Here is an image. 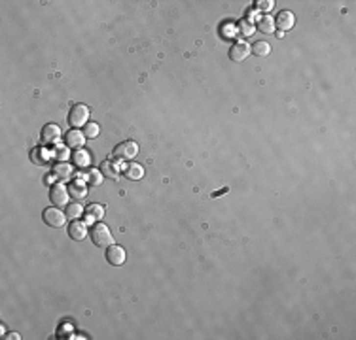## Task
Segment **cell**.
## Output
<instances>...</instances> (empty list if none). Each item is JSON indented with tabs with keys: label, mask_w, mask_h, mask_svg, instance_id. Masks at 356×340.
Instances as JSON below:
<instances>
[{
	"label": "cell",
	"mask_w": 356,
	"mask_h": 340,
	"mask_svg": "<svg viewBox=\"0 0 356 340\" xmlns=\"http://www.w3.org/2000/svg\"><path fill=\"white\" fill-rule=\"evenodd\" d=\"M99 170L102 172V176L108 178V180H118V176H119V167L116 165L114 161H104Z\"/></svg>",
	"instance_id": "9a60e30c"
},
{
	"label": "cell",
	"mask_w": 356,
	"mask_h": 340,
	"mask_svg": "<svg viewBox=\"0 0 356 340\" xmlns=\"http://www.w3.org/2000/svg\"><path fill=\"white\" fill-rule=\"evenodd\" d=\"M40 138H42L44 146H57L59 140H61V128L53 123H47V125H44Z\"/></svg>",
	"instance_id": "8992f818"
},
{
	"label": "cell",
	"mask_w": 356,
	"mask_h": 340,
	"mask_svg": "<svg viewBox=\"0 0 356 340\" xmlns=\"http://www.w3.org/2000/svg\"><path fill=\"white\" fill-rule=\"evenodd\" d=\"M67 200H69V189L63 184L51 185V189H49V202L55 208H61V206H67Z\"/></svg>",
	"instance_id": "5b68a950"
},
{
	"label": "cell",
	"mask_w": 356,
	"mask_h": 340,
	"mask_svg": "<svg viewBox=\"0 0 356 340\" xmlns=\"http://www.w3.org/2000/svg\"><path fill=\"white\" fill-rule=\"evenodd\" d=\"M258 10H263V12H269L271 8L275 6L273 4V0H260V2H256Z\"/></svg>",
	"instance_id": "484cf974"
},
{
	"label": "cell",
	"mask_w": 356,
	"mask_h": 340,
	"mask_svg": "<svg viewBox=\"0 0 356 340\" xmlns=\"http://www.w3.org/2000/svg\"><path fill=\"white\" fill-rule=\"evenodd\" d=\"M239 34H242V36H250V34H254V23L252 21H248V19H241L239 21Z\"/></svg>",
	"instance_id": "603a6c76"
},
{
	"label": "cell",
	"mask_w": 356,
	"mask_h": 340,
	"mask_svg": "<svg viewBox=\"0 0 356 340\" xmlns=\"http://www.w3.org/2000/svg\"><path fill=\"white\" fill-rule=\"evenodd\" d=\"M87 117H89V108L84 106V104H74L71 108V112H69L67 121H69V125L72 128L84 127V125H87Z\"/></svg>",
	"instance_id": "7a4b0ae2"
},
{
	"label": "cell",
	"mask_w": 356,
	"mask_h": 340,
	"mask_svg": "<svg viewBox=\"0 0 356 340\" xmlns=\"http://www.w3.org/2000/svg\"><path fill=\"white\" fill-rule=\"evenodd\" d=\"M84 136H86L87 140L97 138L99 136V125L97 123H87V125H84Z\"/></svg>",
	"instance_id": "d4e9b609"
},
{
	"label": "cell",
	"mask_w": 356,
	"mask_h": 340,
	"mask_svg": "<svg viewBox=\"0 0 356 340\" xmlns=\"http://www.w3.org/2000/svg\"><path fill=\"white\" fill-rule=\"evenodd\" d=\"M72 165L76 167V169H87L89 165H91V155L84 151V149H76L74 153H72Z\"/></svg>",
	"instance_id": "4fadbf2b"
},
{
	"label": "cell",
	"mask_w": 356,
	"mask_h": 340,
	"mask_svg": "<svg viewBox=\"0 0 356 340\" xmlns=\"http://www.w3.org/2000/svg\"><path fill=\"white\" fill-rule=\"evenodd\" d=\"M86 213H87V219H89V221H99V219L104 217V208H102L100 204H89Z\"/></svg>",
	"instance_id": "d6986e66"
},
{
	"label": "cell",
	"mask_w": 356,
	"mask_h": 340,
	"mask_svg": "<svg viewBox=\"0 0 356 340\" xmlns=\"http://www.w3.org/2000/svg\"><path fill=\"white\" fill-rule=\"evenodd\" d=\"M49 157H51V153H47V151L42 149V148H34V149L30 151V161H32L36 167H47Z\"/></svg>",
	"instance_id": "5bb4252c"
},
{
	"label": "cell",
	"mask_w": 356,
	"mask_h": 340,
	"mask_svg": "<svg viewBox=\"0 0 356 340\" xmlns=\"http://www.w3.org/2000/svg\"><path fill=\"white\" fill-rule=\"evenodd\" d=\"M82 210H84V208H82L80 202H72V204H67V206H65V215L71 217V219H76V217L82 213Z\"/></svg>",
	"instance_id": "7402d4cb"
},
{
	"label": "cell",
	"mask_w": 356,
	"mask_h": 340,
	"mask_svg": "<svg viewBox=\"0 0 356 340\" xmlns=\"http://www.w3.org/2000/svg\"><path fill=\"white\" fill-rule=\"evenodd\" d=\"M6 339H19V335H17V333H12V335H8V337H6Z\"/></svg>",
	"instance_id": "4316f807"
},
{
	"label": "cell",
	"mask_w": 356,
	"mask_h": 340,
	"mask_svg": "<svg viewBox=\"0 0 356 340\" xmlns=\"http://www.w3.org/2000/svg\"><path fill=\"white\" fill-rule=\"evenodd\" d=\"M69 236H71L72 240L82 242L87 236V225L84 223V221H76V219H72V223L69 225Z\"/></svg>",
	"instance_id": "8fae6325"
},
{
	"label": "cell",
	"mask_w": 356,
	"mask_h": 340,
	"mask_svg": "<svg viewBox=\"0 0 356 340\" xmlns=\"http://www.w3.org/2000/svg\"><path fill=\"white\" fill-rule=\"evenodd\" d=\"M104 257H106V261H108L112 267H119V265L125 263V250H123L121 246H108Z\"/></svg>",
	"instance_id": "52a82bcc"
},
{
	"label": "cell",
	"mask_w": 356,
	"mask_h": 340,
	"mask_svg": "<svg viewBox=\"0 0 356 340\" xmlns=\"http://www.w3.org/2000/svg\"><path fill=\"white\" fill-rule=\"evenodd\" d=\"M89 236H91V242L97 246V248H104V246H110L112 244V233L110 229L102 223H95L89 231Z\"/></svg>",
	"instance_id": "6da1fadb"
},
{
	"label": "cell",
	"mask_w": 356,
	"mask_h": 340,
	"mask_svg": "<svg viewBox=\"0 0 356 340\" xmlns=\"http://www.w3.org/2000/svg\"><path fill=\"white\" fill-rule=\"evenodd\" d=\"M51 155L55 157L59 163H65L69 157H72L71 153H69V148H67V146H55V149H53Z\"/></svg>",
	"instance_id": "cb8c5ba5"
},
{
	"label": "cell",
	"mask_w": 356,
	"mask_h": 340,
	"mask_svg": "<svg viewBox=\"0 0 356 340\" xmlns=\"http://www.w3.org/2000/svg\"><path fill=\"white\" fill-rule=\"evenodd\" d=\"M275 27L279 28L281 32H286V30H290V28L294 27V23H296V19H294V14L292 12H288V10H283L281 14L277 15L275 19Z\"/></svg>",
	"instance_id": "9c48e42d"
},
{
	"label": "cell",
	"mask_w": 356,
	"mask_h": 340,
	"mask_svg": "<svg viewBox=\"0 0 356 340\" xmlns=\"http://www.w3.org/2000/svg\"><path fill=\"white\" fill-rule=\"evenodd\" d=\"M84 142H86L84 132H80V130H76V128H71V130L65 134V146H67V148H72V149H82Z\"/></svg>",
	"instance_id": "30bf717a"
},
{
	"label": "cell",
	"mask_w": 356,
	"mask_h": 340,
	"mask_svg": "<svg viewBox=\"0 0 356 340\" xmlns=\"http://www.w3.org/2000/svg\"><path fill=\"white\" fill-rule=\"evenodd\" d=\"M42 219H44V223H46L47 227H51V229H59V227L65 225V219H67V215L61 212L59 208L51 206V208H46V210H44Z\"/></svg>",
	"instance_id": "277c9868"
},
{
	"label": "cell",
	"mask_w": 356,
	"mask_h": 340,
	"mask_svg": "<svg viewBox=\"0 0 356 340\" xmlns=\"http://www.w3.org/2000/svg\"><path fill=\"white\" fill-rule=\"evenodd\" d=\"M250 51H252L256 57H267L271 53V45L267 42H263V40H258V42H254V45L250 47Z\"/></svg>",
	"instance_id": "ffe728a7"
},
{
	"label": "cell",
	"mask_w": 356,
	"mask_h": 340,
	"mask_svg": "<svg viewBox=\"0 0 356 340\" xmlns=\"http://www.w3.org/2000/svg\"><path fill=\"white\" fill-rule=\"evenodd\" d=\"M123 176L127 178V180H141L144 176V170H142V167L141 165H129V167H125L123 169Z\"/></svg>",
	"instance_id": "ac0fdd59"
},
{
	"label": "cell",
	"mask_w": 356,
	"mask_h": 340,
	"mask_svg": "<svg viewBox=\"0 0 356 340\" xmlns=\"http://www.w3.org/2000/svg\"><path fill=\"white\" fill-rule=\"evenodd\" d=\"M102 178H104L102 172H100V170H95V169H91L86 174V182H87V185H91V187H97V185L102 184Z\"/></svg>",
	"instance_id": "44dd1931"
},
{
	"label": "cell",
	"mask_w": 356,
	"mask_h": 340,
	"mask_svg": "<svg viewBox=\"0 0 356 340\" xmlns=\"http://www.w3.org/2000/svg\"><path fill=\"white\" fill-rule=\"evenodd\" d=\"M139 153V146L135 144V142H121V144H118L114 148V159L118 161H129V159H135Z\"/></svg>",
	"instance_id": "3957f363"
},
{
	"label": "cell",
	"mask_w": 356,
	"mask_h": 340,
	"mask_svg": "<svg viewBox=\"0 0 356 340\" xmlns=\"http://www.w3.org/2000/svg\"><path fill=\"white\" fill-rule=\"evenodd\" d=\"M256 28L261 34H273L275 32V21L271 19L269 15H261L256 21Z\"/></svg>",
	"instance_id": "2e32d148"
},
{
	"label": "cell",
	"mask_w": 356,
	"mask_h": 340,
	"mask_svg": "<svg viewBox=\"0 0 356 340\" xmlns=\"http://www.w3.org/2000/svg\"><path fill=\"white\" fill-rule=\"evenodd\" d=\"M53 176L61 180V182H65V180H71L72 176V167L69 163H57L55 167H53Z\"/></svg>",
	"instance_id": "e0dca14e"
},
{
	"label": "cell",
	"mask_w": 356,
	"mask_h": 340,
	"mask_svg": "<svg viewBox=\"0 0 356 340\" xmlns=\"http://www.w3.org/2000/svg\"><path fill=\"white\" fill-rule=\"evenodd\" d=\"M69 195H71L74 200H84L87 197V184H84L82 180H74L69 184Z\"/></svg>",
	"instance_id": "7c38bea8"
},
{
	"label": "cell",
	"mask_w": 356,
	"mask_h": 340,
	"mask_svg": "<svg viewBox=\"0 0 356 340\" xmlns=\"http://www.w3.org/2000/svg\"><path fill=\"white\" fill-rule=\"evenodd\" d=\"M248 53H250V47H248L244 42H235L228 51L229 61H233V63H241V61H244V59L248 57Z\"/></svg>",
	"instance_id": "ba28073f"
}]
</instances>
